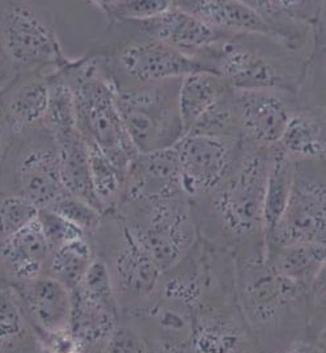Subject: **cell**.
<instances>
[{"label": "cell", "mask_w": 326, "mask_h": 353, "mask_svg": "<svg viewBox=\"0 0 326 353\" xmlns=\"http://www.w3.org/2000/svg\"><path fill=\"white\" fill-rule=\"evenodd\" d=\"M269 148L241 141L230 172L217 188L191 200L199 238L235 258L265 252V190Z\"/></svg>", "instance_id": "6da1fadb"}, {"label": "cell", "mask_w": 326, "mask_h": 353, "mask_svg": "<svg viewBox=\"0 0 326 353\" xmlns=\"http://www.w3.org/2000/svg\"><path fill=\"white\" fill-rule=\"evenodd\" d=\"M235 259L239 302L261 352H320L309 336V285L274 271L265 252Z\"/></svg>", "instance_id": "7a4b0ae2"}, {"label": "cell", "mask_w": 326, "mask_h": 353, "mask_svg": "<svg viewBox=\"0 0 326 353\" xmlns=\"http://www.w3.org/2000/svg\"><path fill=\"white\" fill-rule=\"evenodd\" d=\"M309 55L270 34H236L204 55L206 66L232 90H281L298 94Z\"/></svg>", "instance_id": "3957f363"}, {"label": "cell", "mask_w": 326, "mask_h": 353, "mask_svg": "<svg viewBox=\"0 0 326 353\" xmlns=\"http://www.w3.org/2000/svg\"><path fill=\"white\" fill-rule=\"evenodd\" d=\"M63 68L75 94L78 129L85 141L101 150L126 177L139 151L117 107V90L110 71L96 59L71 61Z\"/></svg>", "instance_id": "277c9868"}, {"label": "cell", "mask_w": 326, "mask_h": 353, "mask_svg": "<svg viewBox=\"0 0 326 353\" xmlns=\"http://www.w3.org/2000/svg\"><path fill=\"white\" fill-rule=\"evenodd\" d=\"M116 212L160 271L185 258L199 239L191 199L182 190L149 200H123Z\"/></svg>", "instance_id": "5b68a950"}, {"label": "cell", "mask_w": 326, "mask_h": 353, "mask_svg": "<svg viewBox=\"0 0 326 353\" xmlns=\"http://www.w3.org/2000/svg\"><path fill=\"white\" fill-rule=\"evenodd\" d=\"M181 79L116 85L117 107L139 152L173 148L186 134L178 105Z\"/></svg>", "instance_id": "8992f818"}, {"label": "cell", "mask_w": 326, "mask_h": 353, "mask_svg": "<svg viewBox=\"0 0 326 353\" xmlns=\"http://www.w3.org/2000/svg\"><path fill=\"white\" fill-rule=\"evenodd\" d=\"M0 193L25 197L40 209L67 193L56 142L43 125L14 136L0 170Z\"/></svg>", "instance_id": "52a82bcc"}, {"label": "cell", "mask_w": 326, "mask_h": 353, "mask_svg": "<svg viewBox=\"0 0 326 353\" xmlns=\"http://www.w3.org/2000/svg\"><path fill=\"white\" fill-rule=\"evenodd\" d=\"M295 245L326 250V168L320 159L295 161L285 212L265 239V248Z\"/></svg>", "instance_id": "ba28073f"}, {"label": "cell", "mask_w": 326, "mask_h": 353, "mask_svg": "<svg viewBox=\"0 0 326 353\" xmlns=\"http://www.w3.org/2000/svg\"><path fill=\"white\" fill-rule=\"evenodd\" d=\"M104 256L121 314L135 309L155 292L163 272L139 247L116 210L105 213Z\"/></svg>", "instance_id": "9c48e42d"}, {"label": "cell", "mask_w": 326, "mask_h": 353, "mask_svg": "<svg viewBox=\"0 0 326 353\" xmlns=\"http://www.w3.org/2000/svg\"><path fill=\"white\" fill-rule=\"evenodd\" d=\"M0 52L20 71L58 70L71 62L52 26L33 7L10 3L0 14Z\"/></svg>", "instance_id": "30bf717a"}, {"label": "cell", "mask_w": 326, "mask_h": 353, "mask_svg": "<svg viewBox=\"0 0 326 353\" xmlns=\"http://www.w3.org/2000/svg\"><path fill=\"white\" fill-rule=\"evenodd\" d=\"M191 352H261L241 310L237 286L204 292L194 312Z\"/></svg>", "instance_id": "8fae6325"}, {"label": "cell", "mask_w": 326, "mask_h": 353, "mask_svg": "<svg viewBox=\"0 0 326 353\" xmlns=\"http://www.w3.org/2000/svg\"><path fill=\"white\" fill-rule=\"evenodd\" d=\"M114 62V70L110 74L116 85L152 84L184 78L194 71L210 70L202 61L157 41L144 32L140 39L121 46Z\"/></svg>", "instance_id": "7c38bea8"}, {"label": "cell", "mask_w": 326, "mask_h": 353, "mask_svg": "<svg viewBox=\"0 0 326 353\" xmlns=\"http://www.w3.org/2000/svg\"><path fill=\"white\" fill-rule=\"evenodd\" d=\"M241 141L188 133L177 143L181 185L191 200L207 194L223 181Z\"/></svg>", "instance_id": "4fadbf2b"}, {"label": "cell", "mask_w": 326, "mask_h": 353, "mask_svg": "<svg viewBox=\"0 0 326 353\" xmlns=\"http://www.w3.org/2000/svg\"><path fill=\"white\" fill-rule=\"evenodd\" d=\"M241 138L259 148L279 143L295 110L298 94L281 90H232Z\"/></svg>", "instance_id": "5bb4252c"}, {"label": "cell", "mask_w": 326, "mask_h": 353, "mask_svg": "<svg viewBox=\"0 0 326 353\" xmlns=\"http://www.w3.org/2000/svg\"><path fill=\"white\" fill-rule=\"evenodd\" d=\"M41 347L52 340L71 334L72 292L50 276L16 285Z\"/></svg>", "instance_id": "9a60e30c"}, {"label": "cell", "mask_w": 326, "mask_h": 353, "mask_svg": "<svg viewBox=\"0 0 326 353\" xmlns=\"http://www.w3.org/2000/svg\"><path fill=\"white\" fill-rule=\"evenodd\" d=\"M120 322L121 309L117 299L94 296L80 288L72 290L69 332L78 352L107 351Z\"/></svg>", "instance_id": "2e32d148"}, {"label": "cell", "mask_w": 326, "mask_h": 353, "mask_svg": "<svg viewBox=\"0 0 326 353\" xmlns=\"http://www.w3.org/2000/svg\"><path fill=\"white\" fill-rule=\"evenodd\" d=\"M50 254L37 218L0 243V280L16 286L47 276Z\"/></svg>", "instance_id": "e0dca14e"}, {"label": "cell", "mask_w": 326, "mask_h": 353, "mask_svg": "<svg viewBox=\"0 0 326 353\" xmlns=\"http://www.w3.org/2000/svg\"><path fill=\"white\" fill-rule=\"evenodd\" d=\"M178 192H182L181 172L176 146H173L136 155L124 177L121 201L157 199Z\"/></svg>", "instance_id": "ac0fdd59"}, {"label": "cell", "mask_w": 326, "mask_h": 353, "mask_svg": "<svg viewBox=\"0 0 326 353\" xmlns=\"http://www.w3.org/2000/svg\"><path fill=\"white\" fill-rule=\"evenodd\" d=\"M136 24L152 39L199 61H202L204 55L217 43L231 37L208 27L195 16L176 6L153 20Z\"/></svg>", "instance_id": "d6986e66"}, {"label": "cell", "mask_w": 326, "mask_h": 353, "mask_svg": "<svg viewBox=\"0 0 326 353\" xmlns=\"http://www.w3.org/2000/svg\"><path fill=\"white\" fill-rule=\"evenodd\" d=\"M52 71H20L0 88V103L14 136L43 123L49 105V74Z\"/></svg>", "instance_id": "ffe728a7"}, {"label": "cell", "mask_w": 326, "mask_h": 353, "mask_svg": "<svg viewBox=\"0 0 326 353\" xmlns=\"http://www.w3.org/2000/svg\"><path fill=\"white\" fill-rule=\"evenodd\" d=\"M175 4L228 36L259 33L278 37L262 14L239 0H175Z\"/></svg>", "instance_id": "44dd1931"}, {"label": "cell", "mask_w": 326, "mask_h": 353, "mask_svg": "<svg viewBox=\"0 0 326 353\" xmlns=\"http://www.w3.org/2000/svg\"><path fill=\"white\" fill-rule=\"evenodd\" d=\"M54 139L59 152L61 176L66 190L105 213L96 197L88 143L80 130L76 129L65 136L55 137Z\"/></svg>", "instance_id": "7402d4cb"}, {"label": "cell", "mask_w": 326, "mask_h": 353, "mask_svg": "<svg viewBox=\"0 0 326 353\" xmlns=\"http://www.w3.org/2000/svg\"><path fill=\"white\" fill-rule=\"evenodd\" d=\"M40 350V341L16 288L0 280V353Z\"/></svg>", "instance_id": "603a6c76"}, {"label": "cell", "mask_w": 326, "mask_h": 353, "mask_svg": "<svg viewBox=\"0 0 326 353\" xmlns=\"http://www.w3.org/2000/svg\"><path fill=\"white\" fill-rule=\"evenodd\" d=\"M279 145L295 159H318L326 145V108L295 110Z\"/></svg>", "instance_id": "cb8c5ba5"}, {"label": "cell", "mask_w": 326, "mask_h": 353, "mask_svg": "<svg viewBox=\"0 0 326 353\" xmlns=\"http://www.w3.org/2000/svg\"><path fill=\"white\" fill-rule=\"evenodd\" d=\"M232 88L221 75L210 70H199L181 79L178 105L186 133L204 112L211 108Z\"/></svg>", "instance_id": "d4e9b609"}, {"label": "cell", "mask_w": 326, "mask_h": 353, "mask_svg": "<svg viewBox=\"0 0 326 353\" xmlns=\"http://www.w3.org/2000/svg\"><path fill=\"white\" fill-rule=\"evenodd\" d=\"M295 159L279 143L269 148V170L265 190V239L272 234L288 203Z\"/></svg>", "instance_id": "484cf974"}, {"label": "cell", "mask_w": 326, "mask_h": 353, "mask_svg": "<svg viewBox=\"0 0 326 353\" xmlns=\"http://www.w3.org/2000/svg\"><path fill=\"white\" fill-rule=\"evenodd\" d=\"M325 258L326 250L314 245L265 248V259L274 271L292 281L309 286Z\"/></svg>", "instance_id": "4316f807"}, {"label": "cell", "mask_w": 326, "mask_h": 353, "mask_svg": "<svg viewBox=\"0 0 326 353\" xmlns=\"http://www.w3.org/2000/svg\"><path fill=\"white\" fill-rule=\"evenodd\" d=\"M95 258V245L89 236L75 239L52 251L47 276L72 292L82 283Z\"/></svg>", "instance_id": "83f0119b"}, {"label": "cell", "mask_w": 326, "mask_h": 353, "mask_svg": "<svg viewBox=\"0 0 326 353\" xmlns=\"http://www.w3.org/2000/svg\"><path fill=\"white\" fill-rule=\"evenodd\" d=\"M42 125L54 138L78 129L75 94L65 68L49 74V105Z\"/></svg>", "instance_id": "f1b7e54d"}, {"label": "cell", "mask_w": 326, "mask_h": 353, "mask_svg": "<svg viewBox=\"0 0 326 353\" xmlns=\"http://www.w3.org/2000/svg\"><path fill=\"white\" fill-rule=\"evenodd\" d=\"M87 143L89 151L91 177L96 197L105 213L113 212L117 209L122 199L124 176L96 145L91 142Z\"/></svg>", "instance_id": "f546056e"}, {"label": "cell", "mask_w": 326, "mask_h": 353, "mask_svg": "<svg viewBox=\"0 0 326 353\" xmlns=\"http://www.w3.org/2000/svg\"><path fill=\"white\" fill-rule=\"evenodd\" d=\"M188 133L232 141L243 139L232 90L217 101L211 108L207 109L204 114L191 125Z\"/></svg>", "instance_id": "4dcf8cb0"}, {"label": "cell", "mask_w": 326, "mask_h": 353, "mask_svg": "<svg viewBox=\"0 0 326 353\" xmlns=\"http://www.w3.org/2000/svg\"><path fill=\"white\" fill-rule=\"evenodd\" d=\"M298 97L301 107L326 108V40L314 41Z\"/></svg>", "instance_id": "1f68e13d"}, {"label": "cell", "mask_w": 326, "mask_h": 353, "mask_svg": "<svg viewBox=\"0 0 326 353\" xmlns=\"http://www.w3.org/2000/svg\"><path fill=\"white\" fill-rule=\"evenodd\" d=\"M47 209H52L68 219L71 223L82 229L91 239H94L96 232L100 230L105 217V213L69 192L55 200Z\"/></svg>", "instance_id": "d6a6232c"}, {"label": "cell", "mask_w": 326, "mask_h": 353, "mask_svg": "<svg viewBox=\"0 0 326 353\" xmlns=\"http://www.w3.org/2000/svg\"><path fill=\"white\" fill-rule=\"evenodd\" d=\"M40 208L25 197L0 193V243L36 221Z\"/></svg>", "instance_id": "836d02e7"}, {"label": "cell", "mask_w": 326, "mask_h": 353, "mask_svg": "<svg viewBox=\"0 0 326 353\" xmlns=\"http://www.w3.org/2000/svg\"><path fill=\"white\" fill-rule=\"evenodd\" d=\"M175 6V0H120L107 14L117 23H144L168 12Z\"/></svg>", "instance_id": "e575fe53"}, {"label": "cell", "mask_w": 326, "mask_h": 353, "mask_svg": "<svg viewBox=\"0 0 326 353\" xmlns=\"http://www.w3.org/2000/svg\"><path fill=\"white\" fill-rule=\"evenodd\" d=\"M39 222L52 251L75 239L88 236L82 229L47 208L40 209Z\"/></svg>", "instance_id": "d590c367"}, {"label": "cell", "mask_w": 326, "mask_h": 353, "mask_svg": "<svg viewBox=\"0 0 326 353\" xmlns=\"http://www.w3.org/2000/svg\"><path fill=\"white\" fill-rule=\"evenodd\" d=\"M309 301H311L309 336L313 344H316V340L318 339V336L324 331H326V258L309 286Z\"/></svg>", "instance_id": "8d00e7d4"}, {"label": "cell", "mask_w": 326, "mask_h": 353, "mask_svg": "<svg viewBox=\"0 0 326 353\" xmlns=\"http://www.w3.org/2000/svg\"><path fill=\"white\" fill-rule=\"evenodd\" d=\"M272 3L292 20L314 28L321 0H272Z\"/></svg>", "instance_id": "74e56055"}, {"label": "cell", "mask_w": 326, "mask_h": 353, "mask_svg": "<svg viewBox=\"0 0 326 353\" xmlns=\"http://www.w3.org/2000/svg\"><path fill=\"white\" fill-rule=\"evenodd\" d=\"M108 352H150L143 338L130 325H120L108 343Z\"/></svg>", "instance_id": "f35d334b"}, {"label": "cell", "mask_w": 326, "mask_h": 353, "mask_svg": "<svg viewBox=\"0 0 326 353\" xmlns=\"http://www.w3.org/2000/svg\"><path fill=\"white\" fill-rule=\"evenodd\" d=\"M14 139V129H12L10 120L0 103V170H1V165H3V162H4L8 151L12 146Z\"/></svg>", "instance_id": "ab89813d"}, {"label": "cell", "mask_w": 326, "mask_h": 353, "mask_svg": "<svg viewBox=\"0 0 326 353\" xmlns=\"http://www.w3.org/2000/svg\"><path fill=\"white\" fill-rule=\"evenodd\" d=\"M314 32H316V39L326 40V0H321L317 21L314 26Z\"/></svg>", "instance_id": "60d3db41"}, {"label": "cell", "mask_w": 326, "mask_h": 353, "mask_svg": "<svg viewBox=\"0 0 326 353\" xmlns=\"http://www.w3.org/2000/svg\"><path fill=\"white\" fill-rule=\"evenodd\" d=\"M92 4L97 7L100 11L108 14L109 11L120 1V0H91Z\"/></svg>", "instance_id": "b9f144b4"}, {"label": "cell", "mask_w": 326, "mask_h": 353, "mask_svg": "<svg viewBox=\"0 0 326 353\" xmlns=\"http://www.w3.org/2000/svg\"><path fill=\"white\" fill-rule=\"evenodd\" d=\"M8 68H12V66L10 65V62L6 59V57L0 52V88L6 84L4 81H6L7 74H8Z\"/></svg>", "instance_id": "7bdbcfd3"}, {"label": "cell", "mask_w": 326, "mask_h": 353, "mask_svg": "<svg viewBox=\"0 0 326 353\" xmlns=\"http://www.w3.org/2000/svg\"><path fill=\"white\" fill-rule=\"evenodd\" d=\"M316 344H317V347L320 348L321 352H326V331H324V332L318 336V339L316 340Z\"/></svg>", "instance_id": "ee69618b"}, {"label": "cell", "mask_w": 326, "mask_h": 353, "mask_svg": "<svg viewBox=\"0 0 326 353\" xmlns=\"http://www.w3.org/2000/svg\"><path fill=\"white\" fill-rule=\"evenodd\" d=\"M318 159L321 161V163L325 165L326 168V145L325 148H324V150H323V152H321V155H320V158H318Z\"/></svg>", "instance_id": "f6af8a7d"}]
</instances>
